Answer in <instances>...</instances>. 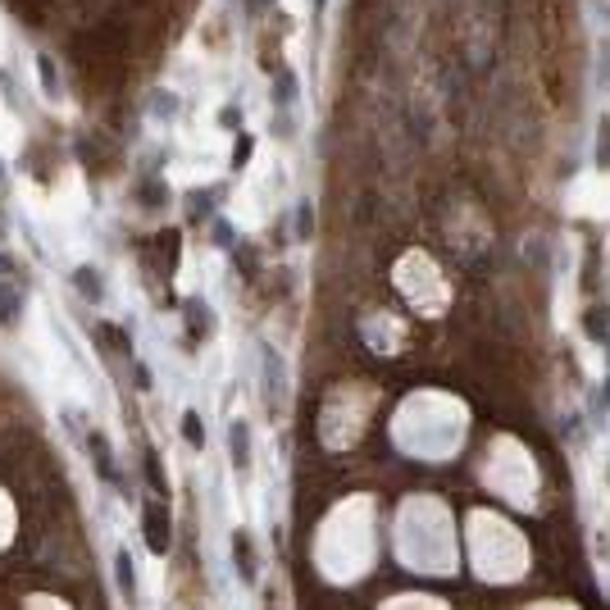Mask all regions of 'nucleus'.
<instances>
[{"label":"nucleus","mask_w":610,"mask_h":610,"mask_svg":"<svg viewBox=\"0 0 610 610\" xmlns=\"http://www.w3.org/2000/svg\"><path fill=\"white\" fill-rule=\"evenodd\" d=\"M10 319H19V296L0 292V324H10Z\"/></svg>","instance_id":"423d86ee"},{"label":"nucleus","mask_w":610,"mask_h":610,"mask_svg":"<svg viewBox=\"0 0 610 610\" xmlns=\"http://www.w3.org/2000/svg\"><path fill=\"white\" fill-rule=\"evenodd\" d=\"M91 456H96L100 474H105V479H114V465H109V447H105V437H100V433H91Z\"/></svg>","instance_id":"7ed1b4c3"},{"label":"nucleus","mask_w":610,"mask_h":610,"mask_svg":"<svg viewBox=\"0 0 610 610\" xmlns=\"http://www.w3.org/2000/svg\"><path fill=\"white\" fill-rule=\"evenodd\" d=\"M183 437L192 442V447H201V442H205V433H201V419H196V414H187V419H183Z\"/></svg>","instance_id":"0eeeda50"},{"label":"nucleus","mask_w":610,"mask_h":610,"mask_svg":"<svg viewBox=\"0 0 610 610\" xmlns=\"http://www.w3.org/2000/svg\"><path fill=\"white\" fill-rule=\"evenodd\" d=\"M37 68H41V82H46V91H55V64H50V55H41V59H37Z\"/></svg>","instance_id":"1a4fd4ad"},{"label":"nucleus","mask_w":610,"mask_h":610,"mask_svg":"<svg viewBox=\"0 0 610 610\" xmlns=\"http://www.w3.org/2000/svg\"><path fill=\"white\" fill-rule=\"evenodd\" d=\"M119 583H123V597H137V578H132V560H128V551L119 556Z\"/></svg>","instance_id":"39448f33"},{"label":"nucleus","mask_w":610,"mask_h":610,"mask_svg":"<svg viewBox=\"0 0 610 610\" xmlns=\"http://www.w3.org/2000/svg\"><path fill=\"white\" fill-rule=\"evenodd\" d=\"M77 287H82V292H91V296H100V278L91 269H77Z\"/></svg>","instance_id":"6e6552de"},{"label":"nucleus","mask_w":610,"mask_h":610,"mask_svg":"<svg viewBox=\"0 0 610 610\" xmlns=\"http://www.w3.org/2000/svg\"><path fill=\"white\" fill-rule=\"evenodd\" d=\"M146 542H151V551H164L169 546V524H164V515L146 510Z\"/></svg>","instance_id":"f257e3e1"},{"label":"nucleus","mask_w":610,"mask_h":610,"mask_svg":"<svg viewBox=\"0 0 610 610\" xmlns=\"http://www.w3.org/2000/svg\"><path fill=\"white\" fill-rule=\"evenodd\" d=\"M228 447H232V460L246 465V424H232L228 428Z\"/></svg>","instance_id":"20e7f679"},{"label":"nucleus","mask_w":610,"mask_h":610,"mask_svg":"<svg viewBox=\"0 0 610 610\" xmlns=\"http://www.w3.org/2000/svg\"><path fill=\"white\" fill-rule=\"evenodd\" d=\"M232 546H237V569H241V578L251 583V578H255V556H251V542H246V533H232Z\"/></svg>","instance_id":"f03ea898"}]
</instances>
